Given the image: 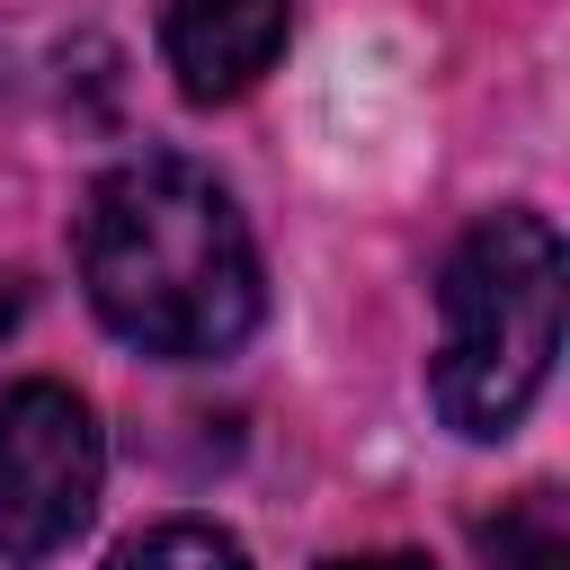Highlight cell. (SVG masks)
Segmentation results:
<instances>
[{"label": "cell", "instance_id": "1", "mask_svg": "<svg viewBox=\"0 0 570 570\" xmlns=\"http://www.w3.org/2000/svg\"><path fill=\"white\" fill-rule=\"evenodd\" d=\"M80 285L98 321L169 365L232 356L258 330V249L232 196L169 151L116 160L80 205Z\"/></svg>", "mask_w": 570, "mask_h": 570}, {"label": "cell", "instance_id": "2", "mask_svg": "<svg viewBox=\"0 0 570 570\" xmlns=\"http://www.w3.org/2000/svg\"><path fill=\"white\" fill-rule=\"evenodd\" d=\"M436 321H445L428 365L436 419L454 436H508L561 356V232L525 205L481 214L445 258Z\"/></svg>", "mask_w": 570, "mask_h": 570}, {"label": "cell", "instance_id": "3", "mask_svg": "<svg viewBox=\"0 0 570 570\" xmlns=\"http://www.w3.org/2000/svg\"><path fill=\"white\" fill-rule=\"evenodd\" d=\"M107 481L98 419L71 383H9L0 392V552L45 561L62 552Z\"/></svg>", "mask_w": 570, "mask_h": 570}, {"label": "cell", "instance_id": "4", "mask_svg": "<svg viewBox=\"0 0 570 570\" xmlns=\"http://www.w3.org/2000/svg\"><path fill=\"white\" fill-rule=\"evenodd\" d=\"M285 27H294V0H169L160 53L196 107H223L285 53Z\"/></svg>", "mask_w": 570, "mask_h": 570}, {"label": "cell", "instance_id": "5", "mask_svg": "<svg viewBox=\"0 0 570 570\" xmlns=\"http://www.w3.org/2000/svg\"><path fill=\"white\" fill-rule=\"evenodd\" d=\"M481 552H490V570H570V517H561V490H525V499H508V508L481 525Z\"/></svg>", "mask_w": 570, "mask_h": 570}, {"label": "cell", "instance_id": "6", "mask_svg": "<svg viewBox=\"0 0 570 570\" xmlns=\"http://www.w3.org/2000/svg\"><path fill=\"white\" fill-rule=\"evenodd\" d=\"M107 570H249V552L205 517H169V525H142L134 543H116Z\"/></svg>", "mask_w": 570, "mask_h": 570}, {"label": "cell", "instance_id": "7", "mask_svg": "<svg viewBox=\"0 0 570 570\" xmlns=\"http://www.w3.org/2000/svg\"><path fill=\"white\" fill-rule=\"evenodd\" d=\"M321 570H428L419 552H347V561H321Z\"/></svg>", "mask_w": 570, "mask_h": 570}, {"label": "cell", "instance_id": "8", "mask_svg": "<svg viewBox=\"0 0 570 570\" xmlns=\"http://www.w3.org/2000/svg\"><path fill=\"white\" fill-rule=\"evenodd\" d=\"M18 312H27V285H18V276H9V267H0V338H9V330H18Z\"/></svg>", "mask_w": 570, "mask_h": 570}]
</instances>
